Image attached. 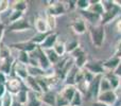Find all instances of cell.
Wrapping results in <instances>:
<instances>
[{
    "label": "cell",
    "mask_w": 121,
    "mask_h": 106,
    "mask_svg": "<svg viewBox=\"0 0 121 106\" xmlns=\"http://www.w3.org/2000/svg\"><path fill=\"white\" fill-rule=\"evenodd\" d=\"M89 36L91 42L96 48H101L105 40V28L102 25H90L89 27Z\"/></svg>",
    "instance_id": "obj_1"
},
{
    "label": "cell",
    "mask_w": 121,
    "mask_h": 106,
    "mask_svg": "<svg viewBox=\"0 0 121 106\" xmlns=\"http://www.w3.org/2000/svg\"><path fill=\"white\" fill-rule=\"evenodd\" d=\"M30 56L33 57V58H35L36 62H37V64H38V66H39L42 69H44V70L47 71V70H49V69L52 68L51 64L48 60V57H47L45 50H43L39 46L37 47V49H36L34 52L30 53Z\"/></svg>",
    "instance_id": "obj_2"
},
{
    "label": "cell",
    "mask_w": 121,
    "mask_h": 106,
    "mask_svg": "<svg viewBox=\"0 0 121 106\" xmlns=\"http://www.w3.org/2000/svg\"><path fill=\"white\" fill-rule=\"evenodd\" d=\"M48 6L46 10L47 15H51V16H60L64 15L66 13V4H64V2L60 1H48Z\"/></svg>",
    "instance_id": "obj_3"
},
{
    "label": "cell",
    "mask_w": 121,
    "mask_h": 106,
    "mask_svg": "<svg viewBox=\"0 0 121 106\" xmlns=\"http://www.w3.org/2000/svg\"><path fill=\"white\" fill-rule=\"evenodd\" d=\"M25 87V83L21 80H19L16 76H10L8 77V81L5 83V89L8 92H10L11 94L15 96L20 89Z\"/></svg>",
    "instance_id": "obj_4"
},
{
    "label": "cell",
    "mask_w": 121,
    "mask_h": 106,
    "mask_svg": "<svg viewBox=\"0 0 121 106\" xmlns=\"http://www.w3.org/2000/svg\"><path fill=\"white\" fill-rule=\"evenodd\" d=\"M117 94H116L115 90H108L105 92H100L97 98V101L102 102L104 104L108 105V106H115L116 102H117Z\"/></svg>",
    "instance_id": "obj_5"
},
{
    "label": "cell",
    "mask_w": 121,
    "mask_h": 106,
    "mask_svg": "<svg viewBox=\"0 0 121 106\" xmlns=\"http://www.w3.org/2000/svg\"><path fill=\"white\" fill-rule=\"evenodd\" d=\"M70 27H71V29L73 30V32H74L75 34H78V35H82V34H84L87 31L86 21H85V19L81 16H78V17H75L74 19H72L71 23H70Z\"/></svg>",
    "instance_id": "obj_6"
},
{
    "label": "cell",
    "mask_w": 121,
    "mask_h": 106,
    "mask_svg": "<svg viewBox=\"0 0 121 106\" xmlns=\"http://www.w3.org/2000/svg\"><path fill=\"white\" fill-rule=\"evenodd\" d=\"M120 12H121V8L117 5V4H116V6L114 8H112V10L105 11V12L103 13V15L101 16V22H100V25H106L107 23L112 22V21L115 20V19L117 18L118 16H119Z\"/></svg>",
    "instance_id": "obj_7"
},
{
    "label": "cell",
    "mask_w": 121,
    "mask_h": 106,
    "mask_svg": "<svg viewBox=\"0 0 121 106\" xmlns=\"http://www.w3.org/2000/svg\"><path fill=\"white\" fill-rule=\"evenodd\" d=\"M12 72H14L13 76L18 77L19 80H21L22 82H25L27 80V77L29 76V72H28V66L25 64H21V63L15 60L14 66H13V70Z\"/></svg>",
    "instance_id": "obj_8"
},
{
    "label": "cell",
    "mask_w": 121,
    "mask_h": 106,
    "mask_svg": "<svg viewBox=\"0 0 121 106\" xmlns=\"http://www.w3.org/2000/svg\"><path fill=\"white\" fill-rule=\"evenodd\" d=\"M8 28L11 32H23L31 30V25L26 18H21L19 20L15 21V22L9 23Z\"/></svg>",
    "instance_id": "obj_9"
},
{
    "label": "cell",
    "mask_w": 121,
    "mask_h": 106,
    "mask_svg": "<svg viewBox=\"0 0 121 106\" xmlns=\"http://www.w3.org/2000/svg\"><path fill=\"white\" fill-rule=\"evenodd\" d=\"M84 69L91 72L94 75H103L105 73V70L103 68V62H98V60L87 62Z\"/></svg>",
    "instance_id": "obj_10"
},
{
    "label": "cell",
    "mask_w": 121,
    "mask_h": 106,
    "mask_svg": "<svg viewBox=\"0 0 121 106\" xmlns=\"http://www.w3.org/2000/svg\"><path fill=\"white\" fill-rule=\"evenodd\" d=\"M10 47L17 51H23V52H27V53H32L37 49L38 46H36L32 42L28 40V42H15V44L11 45Z\"/></svg>",
    "instance_id": "obj_11"
},
{
    "label": "cell",
    "mask_w": 121,
    "mask_h": 106,
    "mask_svg": "<svg viewBox=\"0 0 121 106\" xmlns=\"http://www.w3.org/2000/svg\"><path fill=\"white\" fill-rule=\"evenodd\" d=\"M102 75H96V77L94 79V81L89 84L88 87V92L86 96L90 97L92 99H97L100 93V80Z\"/></svg>",
    "instance_id": "obj_12"
},
{
    "label": "cell",
    "mask_w": 121,
    "mask_h": 106,
    "mask_svg": "<svg viewBox=\"0 0 121 106\" xmlns=\"http://www.w3.org/2000/svg\"><path fill=\"white\" fill-rule=\"evenodd\" d=\"M80 16L83 17L85 19V21H88L91 25H100L101 22V16L98 14H95V13L90 12V11H81L80 12Z\"/></svg>",
    "instance_id": "obj_13"
},
{
    "label": "cell",
    "mask_w": 121,
    "mask_h": 106,
    "mask_svg": "<svg viewBox=\"0 0 121 106\" xmlns=\"http://www.w3.org/2000/svg\"><path fill=\"white\" fill-rule=\"evenodd\" d=\"M15 60L16 59L12 55L4 58V59H1L0 60V71H2L6 75H9L13 70V66H14Z\"/></svg>",
    "instance_id": "obj_14"
},
{
    "label": "cell",
    "mask_w": 121,
    "mask_h": 106,
    "mask_svg": "<svg viewBox=\"0 0 121 106\" xmlns=\"http://www.w3.org/2000/svg\"><path fill=\"white\" fill-rule=\"evenodd\" d=\"M25 86L28 88V89H30L32 92H35V93H38V94H42L43 91L42 89H40V86L39 84H38V81L37 79H35V77L33 76H28L27 80H26L25 82Z\"/></svg>",
    "instance_id": "obj_15"
},
{
    "label": "cell",
    "mask_w": 121,
    "mask_h": 106,
    "mask_svg": "<svg viewBox=\"0 0 121 106\" xmlns=\"http://www.w3.org/2000/svg\"><path fill=\"white\" fill-rule=\"evenodd\" d=\"M57 36L59 35H57L56 32H50V34L47 36L45 42H43L39 47L43 50H50V49H53L54 45L56 44V42H57Z\"/></svg>",
    "instance_id": "obj_16"
},
{
    "label": "cell",
    "mask_w": 121,
    "mask_h": 106,
    "mask_svg": "<svg viewBox=\"0 0 121 106\" xmlns=\"http://www.w3.org/2000/svg\"><path fill=\"white\" fill-rule=\"evenodd\" d=\"M40 100H42L43 104L47 106H55V104H56V94L52 90H49V91L40 94Z\"/></svg>",
    "instance_id": "obj_17"
},
{
    "label": "cell",
    "mask_w": 121,
    "mask_h": 106,
    "mask_svg": "<svg viewBox=\"0 0 121 106\" xmlns=\"http://www.w3.org/2000/svg\"><path fill=\"white\" fill-rule=\"evenodd\" d=\"M119 62H120V58L116 57L115 55L109 57L108 59L104 60L103 62V68H104L105 72H114L116 70V68L118 67Z\"/></svg>",
    "instance_id": "obj_18"
},
{
    "label": "cell",
    "mask_w": 121,
    "mask_h": 106,
    "mask_svg": "<svg viewBox=\"0 0 121 106\" xmlns=\"http://www.w3.org/2000/svg\"><path fill=\"white\" fill-rule=\"evenodd\" d=\"M77 90H78L77 87L73 85H65V87L63 88L62 91H60V93L70 103L71 100H72V98H73V96H74L75 92H77Z\"/></svg>",
    "instance_id": "obj_19"
},
{
    "label": "cell",
    "mask_w": 121,
    "mask_h": 106,
    "mask_svg": "<svg viewBox=\"0 0 121 106\" xmlns=\"http://www.w3.org/2000/svg\"><path fill=\"white\" fill-rule=\"evenodd\" d=\"M103 75L108 80L109 84H111V87L113 90H116L120 87V80L121 79L119 76H117L114 72H105Z\"/></svg>",
    "instance_id": "obj_20"
},
{
    "label": "cell",
    "mask_w": 121,
    "mask_h": 106,
    "mask_svg": "<svg viewBox=\"0 0 121 106\" xmlns=\"http://www.w3.org/2000/svg\"><path fill=\"white\" fill-rule=\"evenodd\" d=\"M34 27H35L37 33H48V32H50L48 29V25H47L46 19L43 18V17H38L35 19Z\"/></svg>",
    "instance_id": "obj_21"
},
{
    "label": "cell",
    "mask_w": 121,
    "mask_h": 106,
    "mask_svg": "<svg viewBox=\"0 0 121 106\" xmlns=\"http://www.w3.org/2000/svg\"><path fill=\"white\" fill-rule=\"evenodd\" d=\"M29 93H30L29 89H28V88L25 86L22 89H20L16 94H15V96H16V100H15V101L26 106L28 100H29Z\"/></svg>",
    "instance_id": "obj_22"
},
{
    "label": "cell",
    "mask_w": 121,
    "mask_h": 106,
    "mask_svg": "<svg viewBox=\"0 0 121 106\" xmlns=\"http://www.w3.org/2000/svg\"><path fill=\"white\" fill-rule=\"evenodd\" d=\"M42 105H43V102L40 100V94L30 91L29 100H28L26 106H42Z\"/></svg>",
    "instance_id": "obj_23"
},
{
    "label": "cell",
    "mask_w": 121,
    "mask_h": 106,
    "mask_svg": "<svg viewBox=\"0 0 121 106\" xmlns=\"http://www.w3.org/2000/svg\"><path fill=\"white\" fill-rule=\"evenodd\" d=\"M78 70H79V69H78L75 66H73L72 68L69 70V72L66 74L65 80H64L66 85H73V86H75V75H77Z\"/></svg>",
    "instance_id": "obj_24"
},
{
    "label": "cell",
    "mask_w": 121,
    "mask_h": 106,
    "mask_svg": "<svg viewBox=\"0 0 121 106\" xmlns=\"http://www.w3.org/2000/svg\"><path fill=\"white\" fill-rule=\"evenodd\" d=\"M88 11L102 16L103 13H104V10H103L101 0H99V1H90V6H89V8H88Z\"/></svg>",
    "instance_id": "obj_25"
},
{
    "label": "cell",
    "mask_w": 121,
    "mask_h": 106,
    "mask_svg": "<svg viewBox=\"0 0 121 106\" xmlns=\"http://www.w3.org/2000/svg\"><path fill=\"white\" fill-rule=\"evenodd\" d=\"M49 34H50V32H48V33H36L34 36H32V38H30V42L35 44L36 46H40Z\"/></svg>",
    "instance_id": "obj_26"
},
{
    "label": "cell",
    "mask_w": 121,
    "mask_h": 106,
    "mask_svg": "<svg viewBox=\"0 0 121 106\" xmlns=\"http://www.w3.org/2000/svg\"><path fill=\"white\" fill-rule=\"evenodd\" d=\"M45 52H46V55H47V57H48V60H49V63L51 64V66H53V65L55 66V65L60 62V57L54 52L53 49H50V50H45Z\"/></svg>",
    "instance_id": "obj_27"
},
{
    "label": "cell",
    "mask_w": 121,
    "mask_h": 106,
    "mask_svg": "<svg viewBox=\"0 0 121 106\" xmlns=\"http://www.w3.org/2000/svg\"><path fill=\"white\" fill-rule=\"evenodd\" d=\"M28 8V2L25 0H19V1H14L12 5V11H18V12L25 13Z\"/></svg>",
    "instance_id": "obj_28"
},
{
    "label": "cell",
    "mask_w": 121,
    "mask_h": 106,
    "mask_svg": "<svg viewBox=\"0 0 121 106\" xmlns=\"http://www.w3.org/2000/svg\"><path fill=\"white\" fill-rule=\"evenodd\" d=\"M74 66L77 67L78 69H83L85 67L86 63L88 62V57H87V53H83L82 55L78 56L77 58H74Z\"/></svg>",
    "instance_id": "obj_29"
},
{
    "label": "cell",
    "mask_w": 121,
    "mask_h": 106,
    "mask_svg": "<svg viewBox=\"0 0 121 106\" xmlns=\"http://www.w3.org/2000/svg\"><path fill=\"white\" fill-rule=\"evenodd\" d=\"M53 50H54V52L56 53L60 57H64V55L66 54V47H65V42L57 40L56 44H55L54 47H53Z\"/></svg>",
    "instance_id": "obj_30"
},
{
    "label": "cell",
    "mask_w": 121,
    "mask_h": 106,
    "mask_svg": "<svg viewBox=\"0 0 121 106\" xmlns=\"http://www.w3.org/2000/svg\"><path fill=\"white\" fill-rule=\"evenodd\" d=\"M65 47H66V53L71 54L75 49H78L80 47V42L78 39H71L65 44Z\"/></svg>",
    "instance_id": "obj_31"
},
{
    "label": "cell",
    "mask_w": 121,
    "mask_h": 106,
    "mask_svg": "<svg viewBox=\"0 0 121 106\" xmlns=\"http://www.w3.org/2000/svg\"><path fill=\"white\" fill-rule=\"evenodd\" d=\"M17 62L21 63V64H25V65H29L30 63V53L27 52H23V51H18L17 53V57L15 58Z\"/></svg>",
    "instance_id": "obj_32"
},
{
    "label": "cell",
    "mask_w": 121,
    "mask_h": 106,
    "mask_svg": "<svg viewBox=\"0 0 121 106\" xmlns=\"http://www.w3.org/2000/svg\"><path fill=\"white\" fill-rule=\"evenodd\" d=\"M45 19H46V22H47V25H48L49 31L54 32L55 28H56V17L46 14V18Z\"/></svg>",
    "instance_id": "obj_33"
},
{
    "label": "cell",
    "mask_w": 121,
    "mask_h": 106,
    "mask_svg": "<svg viewBox=\"0 0 121 106\" xmlns=\"http://www.w3.org/2000/svg\"><path fill=\"white\" fill-rule=\"evenodd\" d=\"M108 90H113L111 87V84H109L108 80L102 75L100 80V92H105V91H108Z\"/></svg>",
    "instance_id": "obj_34"
},
{
    "label": "cell",
    "mask_w": 121,
    "mask_h": 106,
    "mask_svg": "<svg viewBox=\"0 0 121 106\" xmlns=\"http://www.w3.org/2000/svg\"><path fill=\"white\" fill-rule=\"evenodd\" d=\"M82 103H83V94L77 90V92H75V94L73 96L72 100L70 102V105L71 106H81Z\"/></svg>",
    "instance_id": "obj_35"
},
{
    "label": "cell",
    "mask_w": 121,
    "mask_h": 106,
    "mask_svg": "<svg viewBox=\"0 0 121 106\" xmlns=\"http://www.w3.org/2000/svg\"><path fill=\"white\" fill-rule=\"evenodd\" d=\"M75 6L81 11H87L90 6V0H77L75 1Z\"/></svg>",
    "instance_id": "obj_36"
},
{
    "label": "cell",
    "mask_w": 121,
    "mask_h": 106,
    "mask_svg": "<svg viewBox=\"0 0 121 106\" xmlns=\"http://www.w3.org/2000/svg\"><path fill=\"white\" fill-rule=\"evenodd\" d=\"M21 18H23V13L18 12V11H12L10 16H9V23L15 22V21L19 20Z\"/></svg>",
    "instance_id": "obj_37"
},
{
    "label": "cell",
    "mask_w": 121,
    "mask_h": 106,
    "mask_svg": "<svg viewBox=\"0 0 121 106\" xmlns=\"http://www.w3.org/2000/svg\"><path fill=\"white\" fill-rule=\"evenodd\" d=\"M2 101V105L3 106H12L14 103V98H13V94H11L10 92L6 91L5 94L3 96V98L1 99Z\"/></svg>",
    "instance_id": "obj_38"
},
{
    "label": "cell",
    "mask_w": 121,
    "mask_h": 106,
    "mask_svg": "<svg viewBox=\"0 0 121 106\" xmlns=\"http://www.w3.org/2000/svg\"><path fill=\"white\" fill-rule=\"evenodd\" d=\"M101 3H102V6H103V10L105 11H108V10H112L116 6V3H115V0H101Z\"/></svg>",
    "instance_id": "obj_39"
},
{
    "label": "cell",
    "mask_w": 121,
    "mask_h": 106,
    "mask_svg": "<svg viewBox=\"0 0 121 106\" xmlns=\"http://www.w3.org/2000/svg\"><path fill=\"white\" fill-rule=\"evenodd\" d=\"M68 105H70V103L59 92L56 94V104H55V106H68Z\"/></svg>",
    "instance_id": "obj_40"
},
{
    "label": "cell",
    "mask_w": 121,
    "mask_h": 106,
    "mask_svg": "<svg viewBox=\"0 0 121 106\" xmlns=\"http://www.w3.org/2000/svg\"><path fill=\"white\" fill-rule=\"evenodd\" d=\"M83 72H84V80H85V82L89 85V84L94 81V79L96 77V75H94L91 72L87 71L86 69H84V68H83Z\"/></svg>",
    "instance_id": "obj_41"
},
{
    "label": "cell",
    "mask_w": 121,
    "mask_h": 106,
    "mask_svg": "<svg viewBox=\"0 0 121 106\" xmlns=\"http://www.w3.org/2000/svg\"><path fill=\"white\" fill-rule=\"evenodd\" d=\"M10 8V2L8 0H0V14L4 13Z\"/></svg>",
    "instance_id": "obj_42"
},
{
    "label": "cell",
    "mask_w": 121,
    "mask_h": 106,
    "mask_svg": "<svg viewBox=\"0 0 121 106\" xmlns=\"http://www.w3.org/2000/svg\"><path fill=\"white\" fill-rule=\"evenodd\" d=\"M6 81H8V75L0 71V85H5Z\"/></svg>",
    "instance_id": "obj_43"
},
{
    "label": "cell",
    "mask_w": 121,
    "mask_h": 106,
    "mask_svg": "<svg viewBox=\"0 0 121 106\" xmlns=\"http://www.w3.org/2000/svg\"><path fill=\"white\" fill-rule=\"evenodd\" d=\"M114 55L118 58H121V40L118 42L117 47H116V51H115V54Z\"/></svg>",
    "instance_id": "obj_44"
},
{
    "label": "cell",
    "mask_w": 121,
    "mask_h": 106,
    "mask_svg": "<svg viewBox=\"0 0 121 106\" xmlns=\"http://www.w3.org/2000/svg\"><path fill=\"white\" fill-rule=\"evenodd\" d=\"M4 31H5V25H4V23L0 22V44L2 42V38H3V35H4Z\"/></svg>",
    "instance_id": "obj_45"
},
{
    "label": "cell",
    "mask_w": 121,
    "mask_h": 106,
    "mask_svg": "<svg viewBox=\"0 0 121 106\" xmlns=\"http://www.w3.org/2000/svg\"><path fill=\"white\" fill-rule=\"evenodd\" d=\"M114 73H115L117 76H119L120 79H121V58H120V62H119V64H118V67L116 68V70L114 71Z\"/></svg>",
    "instance_id": "obj_46"
},
{
    "label": "cell",
    "mask_w": 121,
    "mask_h": 106,
    "mask_svg": "<svg viewBox=\"0 0 121 106\" xmlns=\"http://www.w3.org/2000/svg\"><path fill=\"white\" fill-rule=\"evenodd\" d=\"M67 3H68V8H67V10H73V8H77V6H75V1H68Z\"/></svg>",
    "instance_id": "obj_47"
},
{
    "label": "cell",
    "mask_w": 121,
    "mask_h": 106,
    "mask_svg": "<svg viewBox=\"0 0 121 106\" xmlns=\"http://www.w3.org/2000/svg\"><path fill=\"white\" fill-rule=\"evenodd\" d=\"M116 30H117L118 33L121 34V18L118 19V21L116 22Z\"/></svg>",
    "instance_id": "obj_48"
},
{
    "label": "cell",
    "mask_w": 121,
    "mask_h": 106,
    "mask_svg": "<svg viewBox=\"0 0 121 106\" xmlns=\"http://www.w3.org/2000/svg\"><path fill=\"white\" fill-rule=\"evenodd\" d=\"M92 106H108V105L104 104V103H102V102H99V101H95V102L92 103Z\"/></svg>",
    "instance_id": "obj_49"
},
{
    "label": "cell",
    "mask_w": 121,
    "mask_h": 106,
    "mask_svg": "<svg viewBox=\"0 0 121 106\" xmlns=\"http://www.w3.org/2000/svg\"><path fill=\"white\" fill-rule=\"evenodd\" d=\"M12 106H25V105H22V104H20V103H18V102H16V101H14V103H13Z\"/></svg>",
    "instance_id": "obj_50"
},
{
    "label": "cell",
    "mask_w": 121,
    "mask_h": 106,
    "mask_svg": "<svg viewBox=\"0 0 121 106\" xmlns=\"http://www.w3.org/2000/svg\"><path fill=\"white\" fill-rule=\"evenodd\" d=\"M115 3L117 4V5L121 8V0H115Z\"/></svg>",
    "instance_id": "obj_51"
},
{
    "label": "cell",
    "mask_w": 121,
    "mask_h": 106,
    "mask_svg": "<svg viewBox=\"0 0 121 106\" xmlns=\"http://www.w3.org/2000/svg\"><path fill=\"white\" fill-rule=\"evenodd\" d=\"M0 106H3V105H2V101L1 100H0Z\"/></svg>",
    "instance_id": "obj_52"
},
{
    "label": "cell",
    "mask_w": 121,
    "mask_h": 106,
    "mask_svg": "<svg viewBox=\"0 0 121 106\" xmlns=\"http://www.w3.org/2000/svg\"><path fill=\"white\" fill-rule=\"evenodd\" d=\"M68 106H71V105H68Z\"/></svg>",
    "instance_id": "obj_53"
},
{
    "label": "cell",
    "mask_w": 121,
    "mask_h": 106,
    "mask_svg": "<svg viewBox=\"0 0 121 106\" xmlns=\"http://www.w3.org/2000/svg\"><path fill=\"white\" fill-rule=\"evenodd\" d=\"M0 20H1V19H0ZM0 22H1V21H0Z\"/></svg>",
    "instance_id": "obj_54"
}]
</instances>
